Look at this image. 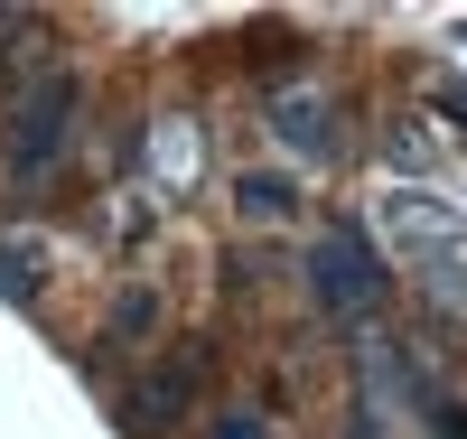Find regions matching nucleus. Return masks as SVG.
Returning <instances> with one entry per match:
<instances>
[{
  "instance_id": "nucleus-1",
  "label": "nucleus",
  "mask_w": 467,
  "mask_h": 439,
  "mask_svg": "<svg viewBox=\"0 0 467 439\" xmlns=\"http://www.w3.org/2000/svg\"><path fill=\"white\" fill-rule=\"evenodd\" d=\"M75 122H85V85H75V66L28 75L19 103H10V122H0V159H10L19 178H47L57 159L75 150Z\"/></svg>"
},
{
  "instance_id": "nucleus-2",
  "label": "nucleus",
  "mask_w": 467,
  "mask_h": 439,
  "mask_svg": "<svg viewBox=\"0 0 467 439\" xmlns=\"http://www.w3.org/2000/svg\"><path fill=\"white\" fill-rule=\"evenodd\" d=\"M383 253H374V234H356V225H327L318 244H308V299H318L327 318H365V308H383Z\"/></svg>"
},
{
  "instance_id": "nucleus-3",
  "label": "nucleus",
  "mask_w": 467,
  "mask_h": 439,
  "mask_svg": "<svg viewBox=\"0 0 467 439\" xmlns=\"http://www.w3.org/2000/svg\"><path fill=\"white\" fill-rule=\"evenodd\" d=\"M374 234H383L402 262L440 271V262H458V244H467V206H449V196H431V187H393V196L374 206Z\"/></svg>"
},
{
  "instance_id": "nucleus-4",
  "label": "nucleus",
  "mask_w": 467,
  "mask_h": 439,
  "mask_svg": "<svg viewBox=\"0 0 467 439\" xmlns=\"http://www.w3.org/2000/svg\"><path fill=\"white\" fill-rule=\"evenodd\" d=\"M206 392V346H187V355H160L131 392H122V430L131 439H160V430H178L187 421V402Z\"/></svg>"
},
{
  "instance_id": "nucleus-5",
  "label": "nucleus",
  "mask_w": 467,
  "mask_h": 439,
  "mask_svg": "<svg viewBox=\"0 0 467 439\" xmlns=\"http://www.w3.org/2000/svg\"><path fill=\"white\" fill-rule=\"evenodd\" d=\"M262 122L281 131V150L290 159H337V94L327 85H271V103H262Z\"/></svg>"
},
{
  "instance_id": "nucleus-6",
  "label": "nucleus",
  "mask_w": 467,
  "mask_h": 439,
  "mask_svg": "<svg viewBox=\"0 0 467 439\" xmlns=\"http://www.w3.org/2000/svg\"><path fill=\"white\" fill-rule=\"evenodd\" d=\"M140 159H150V178H160L169 196H187V187H197V169H206V141H197V122H187V112H169V122H150Z\"/></svg>"
},
{
  "instance_id": "nucleus-7",
  "label": "nucleus",
  "mask_w": 467,
  "mask_h": 439,
  "mask_svg": "<svg viewBox=\"0 0 467 439\" xmlns=\"http://www.w3.org/2000/svg\"><path fill=\"white\" fill-rule=\"evenodd\" d=\"M234 215H244V225H290L299 215V187L281 169H244V178H234Z\"/></svg>"
},
{
  "instance_id": "nucleus-8",
  "label": "nucleus",
  "mask_w": 467,
  "mask_h": 439,
  "mask_svg": "<svg viewBox=\"0 0 467 439\" xmlns=\"http://www.w3.org/2000/svg\"><path fill=\"white\" fill-rule=\"evenodd\" d=\"M47 262H57V253H47V234H28V225H19V234H0V299H28L37 281H47Z\"/></svg>"
},
{
  "instance_id": "nucleus-9",
  "label": "nucleus",
  "mask_w": 467,
  "mask_h": 439,
  "mask_svg": "<svg viewBox=\"0 0 467 439\" xmlns=\"http://www.w3.org/2000/svg\"><path fill=\"white\" fill-rule=\"evenodd\" d=\"M420 299H431L449 328H467V262H440V271H420Z\"/></svg>"
},
{
  "instance_id": "nucleus-10",
  "label": "nucleus",
  "mask_w": 467,
  "mask_h": 439,
  "mask_svg": "<svg viewBox=\"0 0 467 439\" xmlns=\"http://www.w3.org/2000/svg\"><path fill=\"white\" fill-rule=\"evenodd\" d=\"M440 112H458V122H467V85H440Z\"/></svg>"
}]
</instances>
